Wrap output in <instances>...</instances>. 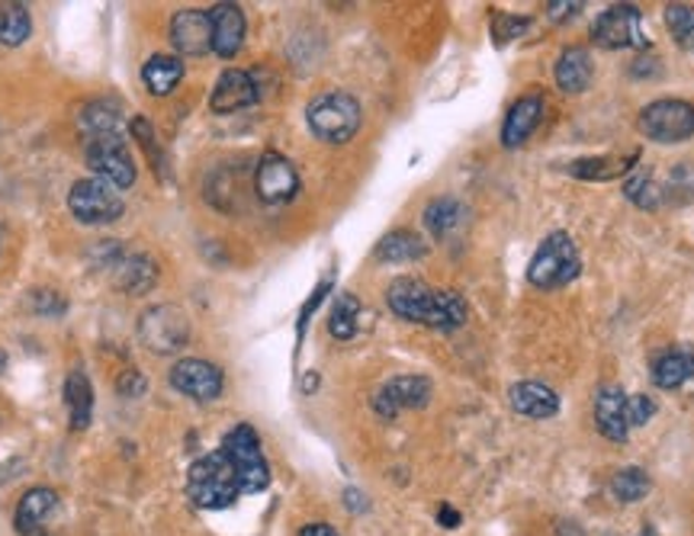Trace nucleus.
<instances>
[{
	"mask_svg": "<svg viewBox=\"0 0 694 536\" xmlns=\"http://www.w3.org/2000/svg\"><path fill=\"white\" fill-rule=\"evenodd\" d=\"M184 77V62L177 55H152L142 67V84L148 87V94L167 97Z\"/></svg>",
	"mask_w": 694,
	"mask_h": 536,
	"instance_id": "412c9836",
	"label": "nucleus"
},
{
	"mask_svg": "<svg viewBox=\"0 0 694 536\" xmlns=\"http://www.w3.org/2000/svg\"><path fill=\"white\" fill-rule=\"evenodd\" d=\"M582 10V3L579 0H553V3H547V13H550V20H557V23H562V20H569V17H576Z\"/></svg>",
	"mask_w": 694,
	"mask_h": 536,
	"instance_id": "4c0bfd02",
	"label": "nucleus"
},
{
	"mask_svg": "<svg viewBox=\"0 0 694 536\" xmlns=\"http://www.w3.org/2000/svg\"><path fill=\"white\" fill-rule=\"evenodd\" d=\"M592 42L598 49H630L646 45L643 35V13L633 3H614L608 7L592 27Z\"/></svg>",
	"mask_w": 694,
	"mask_h": 536,
	"instance_id": "1a4fd4ad",
	"label": "nucleus"
},
{
	"mask_svg": "<svg viewBox=\"0 0 694 536\" xmlns=\"http://www.w3.org/2000/svg\"><path fill=\"white\" fill-rule=\"evenodd\" d=\"M624 193L630 202H636L640 209H660L662 206V187H656V180L646 174V170H636L633 177L624 180Z\"/></svg>",
	"mask_w": 694,
	"mask_h": 536,
	"instance_id": "2f4dec72",
	"label": "nucleus"
},
{
	"mask_svg": "<svg viewBox=\"0 0 694 536\" xmlns=\"http://www.w3.org/2000/svg\"><path fill=\"white\" fill-rule=\"evenodd\" d=\"M33 33L30 10L23 3H3L0 7V45H23Z\"/></svg>",
	"mask_w": 694,
	"mask_h": 536,
	"instance_id": "a878e982",
	"label": "nucleus"
},
{
	"mask_svg": "<svg viewBox=\"0 0 694 536\" xmlns=\"http://www.w3.org/2000/svg\"><path fill=\"white\" fill-rule=\"evenodd\" d=\"M508 402H511V408L518 414L534 418V421H547V418H553L560 411V396L550 386H543V382H518V386H511Z\"/></svg>",
	"mask_w": 694,
	"mask_h": 536,
	"instance_id": "6ab92c4d",
	"label": "nucleus"
},
{
	"mask_svg": "<svg viewBox=\"0 0 694 536\" xmlns=\"http://www.w3.org/2000/svg\"><path fill=\"white\" fill-rule=\"evenodd\" d=\"M299 536H338V530L329 524H309V527L299 530Z\"/></svg>",
	"mask_w": 694,
	"mask_h": 536,
	"instance_id": "58836bf2",
	"label": "nucleus"
},
{
	"mask_svg": "<svg viewBox=\"0 0 694 536\" xmlns=\"http://www.w3.org/2000/svg\"><path fill=\"white\" fill-rule=\"evenodd\" d=\"M258 103V84L248 71H238V67H229L219 74L216 87H213V97H209V106L216 113H238L245 106Z\"/></svg>",
	"mask_w": 694,
	"mask_h": 536,
	"instance_id": "2eb2a0df",
	"label": "nucleus"
},
{
	"mask_svg": "<svg viewBox=\"0 0 694 536\" xmlns=\"http://www.w3.org/2000/svg\"><path fill=\"white\" fill-rule=\"evenodd\" d=\"M65 404H68V424L71 431H84L91 424V411H94V392L84 372H71L65 382Z\"/></svg>",
	"mask_w": 694,
	"mask_h": 536,
	"instance_id": "4be33fe9",
	"label": "nucleus"
},
{
	"mask_svg": "<svg viewBox=\"0 0 694 536\" xmlns=\"http://www.w3.org/2000/svg\"><path fill=\"white\" fill-rule=\"evenodd\" d=\"M123 267H120V286L126 290V293H145V290H152L155 286V280H158V267H155V261L152 258H130V261H120Z\"/></svg>",
	"mask_w": 694,
	"mask_h": 536,
	"instance_id": "cd10ccee",
	"label": "nucleus"
},
{
	"mask_svg": "<svg viewBox=\"0 0 694 536\" xmlns=\"http://www.w3.org/2000/svg\"><path fill=\"white\" fill-rule=\"evenodd\" d=\"M466 219V209L457 200H434L425 209V225L431 229V235L447 238L454 229H460V222Z\"/></svg>",
	"mask_w": 694,
	"mask_h": 536,
	"instance_id": "bb28decb",
	"label": "nucleus"
},
{
	"mask_svg": "<svg viewBox=\"0 0 694 536\" xmlns=\"http://www.w3.org/2000/svg\"><path fill=\"white\" fill-rule=\"evenodd\" d=\"M3 369H7V354L0 350V372H3Z\"/></svg>",
	"mask_w": 694,
	"mask_h": 536,
	"instance_id": "79ce46f5",
	"label": "nucleus"
},
{
	"mask_svg": "<svg viewBox=\"0 0 694 536\" xmlns=\"http://www.w3.org/2000/svg\"><path fill=\"white\" fill-rule=\"evenodd\" d=\"M437 521H441L444 527H457V524H460V514H457L454 507H447V504H444V507L437 511Z\"/></svg>",
	"mask_w": 694,
	"mask_h": 536,
	"instance_id": "ea45409f",
	"label": "nucleus"
},
{
	"mask_svg": "<svg viewBox=\"0 0 694 536\" xmlns=\"http://www.w3.org/2000/svg\"><path fill=\"white\" fill-rule=\"evenodd\" d=\"M358 315H361V302L354 296H341L334 302L329 315V332L334 340H351L358 335Z\"/></svg>",
	"mask_w": 694,
	"mask_h": 536,
	"instance_id": "c756f323",
	"label": "nucleus"
},
{
	"mask_svg": "<svg viewBox=\"0 0 694 536\" xmlns=\"http://www.w3.org/2000/svg\"><path fill=\"white\" fill-rule=\"evenodd\" d=\"M653 414H656V402H653L650 396H630L628 399L630 428H643Z\"/></svg>",
	"mask_w": 694,
	"mask_h": 536,
	"instance_id": "f704fd0d",
	"label": "nucleus"
},
{
	"mask_svg": "<svg viewBox=\"0 0 694 536\" xmlns=\"http://www.w3.org/2000/svg\"><path fill=\"white\" fill-rule=\"evenodd\" d=\"M255 193H258L261 202H267V206H283V202H290L299 193L297 168H293L283 155L267 151L265 158L258 161V170H255Z\"/></svg>",
	"mask_w": 694,
	"mask_h": 536,
	"instance_id": "9d476101",
	"label": "nucleus"
},
{
	"mask_svg": "<svg viewBox=\"0 0 694 536\" xmlns=\"http://www.w3.org/2000/svg\"><path fill=\"white\" fill-rule=\"evenodd\" d=\"M592 74H595L592 55L579 45L566 49L557 62V84H560L562 94H582L592 84Z\"/></svg>",
	"mask_w": 694,
	"mask_h": 536,
	"instance_id": "aec40b11",
	"label": "nucleus"
},
{
	"mask_svg": "<svg viewBox=\"0 0 694 536\" xmlns=\"http://www.w3.org/2000/svg\"><path fill=\"white\" fill-rule=\"evenodd\" d=\"M305 119H309V129L315 138L331 141V145H344L361 129V103L344 91H331V94H322L309 103Z\"/></svg>",
	"mask_w": 694,
	"mask_h": 536,
	"instance_id": "7ed1b4c3",
	"label": "nucleus"
},
{
	"mask_svg": "<svg viewBox=\"0 0 694 536\" xmlns=\"http://www.w3.org/2000/svg\"><path fill=\"white\" fill-rule=\"evenodd\" d=\"M428 254V244L415 232H390L376 244V258L383 264H408V261H422Z\"/></svg>",
	"mask_w": 694,
	"mask_h": 536,
	"instance_id": "5701e85b",
	"label": "nucleus"
},
{
	"mask_svg": "<svg viewBox=\"0 0 694 536\" xmlns=\"http://www.w3.org/2000/svg\"><path fill=\"white\" fill-rule=\"evenodd\" d=\"M633 165H636V155H630V158H582L569 168V174L582 177V180H618V177L630 174Z\"/></svg>",
	"mask_w": 694,
	"mask_h": 536,
	"instance_id": "393cba45",
	"label": "nucleus"
},
{
	"mask_svg": "<svg viewBox=\"0 0 694 536\" xmlns=\"http://www.w3.org/2000/svg\"><path fill=\"white\" fill-rule=\"evenodd\" d=\"M640 133L650 141L672 145L694 135V106L688 101H656L640 113Z\"/></svg>",
	"mask_w": 694,
	"mask_h": 536,
	"instance_id": "0eeeda50",
	"label": "nucleus"
},
{
	"mask_svg": "<svg viewBox=\"0 0 694 536\" xmlns=\"http://www.w3.org/2000/svg\"><path fill=\"white\" fill-rule=\"evenodd\" d=\"M628 392L618 386H604L595 392V424L601 434L614 443H624L630 434L628 418Z\"/></svg>",
	"mask_w": 694,
	"mask_h": 536,
	"instance_id": "dca6fc26",
	"label": "nucleus"
},
{
	"mask_svg": "<svg viewBox=\"0 0 694 536\" xmlns=\"http://www.w3.org/2000/svg\"><path fill=\"white\" fill-rule=\"evenodd\" d=\"M138 337L155 354H174V350H180L190 340V322L174 305H155V308H148L142 315Z\"/></svg>",
	"mask_w": 694,
	"mask_h": 536,
	"instance_id": "6e6552de",
	"label": "nucleus"
},
{
	"mask_svg": "<svg viewBox=\"0 0 694 536\" xmlns=\"http://www.w3.org/2000/svg\"><path fill=\"white\" fill-rule=\"evenodd\" d=\"M579 270H582V258H579L576 241L566 232H553L537 248L528 267V280L537 290H560L579 276Z\"/></svg>",
	"mask_w": 694,
	"mask_h": 536,
	"instance_id": "20e7f679",
	"label": "nucleus"
},
{
	"mask_svg": "<svg viewBox=\"0 0 694 536\" xmlns=\"http://www.w3.org/2000/svg\"><path fill=\"white\" fill-rule=\"evenodd\" d=\"M84 155H87V168L97 174L100 180L113 183L116 190H130L135 183V165L123 135L116 133H100L87 135V145H84Z\"/></svg>",
	"mask_w": 694,
	"mask_h": 536,
	"instance_id": "39448f33",
	"label": "nucleus"
},
{
	"mask_svg": "<svg viewBox=\"0 0 694 536\" xmlns=\"http://www.w3.org/2000/svg\"><path fill=\"white\" fill-rule=\"evenodd\" d=\"M170 386L187 399L213 402L222 396V369L213 367L209 360H177L170 369Z\"/></svg>",
	"mask_w": 694,
	"mask_h": 536,
	"instance_id": "f8f14e48",
	"label": "nucleus"
},
{
	"mask_svg": "<svg viewBox=\"0 0 694 536\" xmlns=\"http://www.w3.org/2000/svg\"><path fill=\"white\" fill-rule=\"evenodd\" d=\"M694 200V165H679L669 174V183L662 187V202L685 206Z\"/></svg>",
	"mask_w": 694,
	"mask_h": 536,
	"instance_id": "473e14b6",
	"label": "nucleus"
},
{
	"mask_svg": "<svg viewBox=\"0 0 694 536\" xmlns=\"http://www.w3.org/2000/svg\"><path fill=\"white\" fill-rule=\"evenodd\" d=\"M59 507V495L52 488H30L13 514V527L20 536H45L49 534V521Z\"/></svg>",
	"mask_w": 694,
	"mask_h": 536,
	"instance_id": "4468645a",
	"label": "nucleus"
},
{
	"mask_svg": "<svg viewBox=\"0 0 694 536\" xmlns=\"http://www.w3.org/2000/svg\"><path fill=\"white\" fill-rule=\"evenodd\" d=\"M116 389H120V396H130V399H135V396H142V392H145V379H142L135 369H126V372L116 379Z\"/></svg>",
	"mask_w": 694,
	"mask_h": 536,
	"instance_id": "e433bc0d",
	"label": "nucleus"
},
{
	"mask_svg": "<svg viewBox=\"0 0 694 536\" xmlns=\"http://www.w3.org/2000/svg\"><path fill=\"white\" fill-rule=\"evenodd\" d=\"M543 97L540 94H528L515 103L505 116V126H501V145L505 148H518L530 138V133L537 129V123L543 119Z\"/></svg>",
	"mask_w": 694,
	"mask_h": 536,
	"instance_id": "a211bd4d",
	"label": "nucleus"
},
{
	"mask_svg": "<svg viewBox=\"0 0 694 536\" xmlns=\"http://www.w3.org/2000/svg\"><path fill=\"white\" fill-rule=\"evenodd\" d=\"M431 402V382L425 376H396L373 396V411L393 421L402 408H425Z\"/></svg>",
	"mask_w": 694,
	"mask_h": 536,
	"instance_id": "9b49d317",
	"label": "nucleus"
},
{
	"mask_svg": "<svg viewBox=\"0 0 694 536\" xmlns=\"http://www.w3.org/2000/svg\"><path fill=\"white\" fill-rule=\"evenodd\" d=\"M493 27H496V39L498 42H505V39H515V35H521L525 30L530 27V20L528 17H505V13H496L493 17Z\"/></svg>",
	"mask_w": 694,
	"mask_h": 536,
	"instance_id": "c9c22d12",
	"label": "nucleus"
},
{
	"mask_svg": "<svg viewBox=\"0 0 694 536\" xmlns=\"http://www.w3.org/2000/svg\"><path fill=\"white\" fill-rule=\"evenodd\" d=\"M170 42L177 49V55H206L213 52V23H209V13H199V10H180L174 13L170 20Z\"/></svg>",
	"mask_w": 694,
	"mask_h": 536,
	"instance_id": "ddd939ff",
	"label": "nucleus"
},
{
	"mask_svg": "<svg viewBox=\"0 0 694 536\" xmlns=\"http://www.w3.org/2000/svg\"><path fill=\"white\" fill-rule=\"evenodd\" d=\"M358 495H361V492H354V488L348 492V507H351V511H364L366 507V504H361V498H358Z\"/></svg>",
	"mask_w": 694,
	"mask_h": 536,
	"instance_id": "a19ab883",
	"label": "nucleus"
},
{
	"mask_svg": "<svg viewBox=\"0 0 694 536\" xmlns=\"http://www.w3.org/2000/svg\"><path fill=\"white\" fill-rule=\"evenodd\" d=\"M270 485V466L255 428L238 424L222 437V446L206 453L187 472V495L199 511H222L245 495Z\"/></svg>",
	"mask_w": 694,
	"mask_h": 536,
	"instance_id": "f257e3e1",
	"label": "nucleus"
},
{
	"mask_svg": "<svg viewBox=\"0 0 694 536\" xmlns=\"http://www.w3.org/2000/svg\"><path fill=\"white\" fill-rule=\"evenodd\" d=\"M84 126L91 129V135H100V133H116L113 126H116V109L113 106H87L84 109Z\"/></svg>",
	"mask_w": 694,
	"mask_h": 536,
	"instance_id": "72a5a7b5",
	"label": "nucleus"
},
{
	"mask_svg": "<svg viewBox=\"0 0 694 536\" xmlns=\"http://www.w3.org/2000/svg\"><path fill=\"white\" fill-rule=\"evenodd\" d=\"M386 302L398 318L415 322V325H428V328H441V332L460 328V325H466V315H469V305L460 293L434 290L425 280H415V276L396 280L386 293Z\"/></svg>",
	"mask_w": 694,
	"mask_h": 536,
	"instance_id": "f03ea898",
	"label": "nucleus"
},
{
	"mask_svg": "<svg viewBox=\"0 0 694 536\" xmlns=\"http://www.w3.org/2000/svg\"><path fill=\"white\" fill-rule=\"evenodd\" d=\"M209 23H213V52L219 59L238 55V49L245 45V13L235 3H216L209 10Z\"/></svg>",
	"mask_w": 694,
	"mask_h": 536,
	"instance_id": "f3484780",
	"label": "nucleus"
},
{
	"mask_svg": "<svg viewBox=\"0 0 694 536\" xmlns=\"http://www.w3.org/2000/svg\"><path fill=\"white\" fill-rule=\"evenodd\" d=\"M665 27H669V33L682 49L694 52V7H688V3H669L665 7Z\"/></svg>",
	"mask_w": 694,
	"mask_h": 536,
	"instance_id": "7c9ffc66",
	"label": "nucleus"
},
{
	"mask_svg": "<svg viewBox=\"0 0 694 536\" xmlns=\"http://www.w3.org/2000/svg\"><path fill=\"white\" fill-rule=\"evenodd\" d=\"M650 488H653L650 475H646L643 470H636V466H628V470L614 472V479H611V495L624 504L643 502V498L650 495Z\"/></svg>",
	"mask_w": 694,
	"mask_h": 536,
	"instance_id": "c85d7f7f",
	"label": "nucleus"
},
{
	"mask_svg": "<svg viewBox=\"0 0 694 536\" xmlns=\"http://www.w3.org/2000/svg\"><path fill=\"white\" fill-rule=\"evenodd\" d=\"M694 376V357L688 350H669L653 364V382L660 389H682Z\"/></svg>",
	"mask_w": 694,
	"mask_h": 536,
	"instance_id": "b1692460",
	"label": "nucleus"
},
{
	"mask_svg": "<svg viewBox=\"0 0 694 536\" xmlns=\"http://www.w3.org/2000/svg\"><path fill=\"white\" fill-rule=\"evenodd\" d=\"M68 209L77 222L84 225H110L116 222L126 206L120 200L116 187L100 180V177H91V180H77L68 193Z\"/></svg>",
	"mask_w": 694,
	"mask_h": 536,
	"instance_id": "423d86ee",
	"label": "nucleus"
}]
</instances>
